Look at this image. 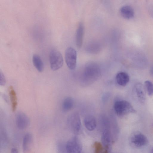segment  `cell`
<instances>
[{
    "instance_id": "obj_1",
    "label": "cell",
    "mask_w": 153,
    "mask_h": 153,
    "mask_svg": "<svg viewBox=\"0 0 153 153\" xmlns=\"http://www.w3.org/2000/svg\"><path fill=\"white\" fill-rule=\"evenodd\" d=\"M100 75V70L98 65L94 62H90L85 68L82 75V80L84 83L89 84L97 80Z\"/></svg>"
},
{
    "instance_id": "obj_2",
    "label": "cell",
    "mask_w": 153,
    "mask_h": 153,
    "mask_svg": "<svg viewBox=\"0 0 153 153\" xmlns=\"http://www.w3.org/2000/svg\"><path fill=\"white\" fill-rule=\"evenodd\" d=\"M114 107L117 115L120 117L136 112L131 104L126 100H121L115 102Z\"/></svg>"
},
{
    "instance_id": "obj_3",
    "label": "cell",
    "mask_w": 153,
    "mask_h": 153,
    "mask_svg": "<svg viewBox=\"0 0 153 153\" xmlns=\"http://www.w3.org/2000/svg\"><path fill=\"white\" fill-rule=\"evenodd\" d=\"M129 142L132 146L139 148L146 146L148 143V140L143 133L139 131H136L131 134Z\"/></svg>"
},
{
    "instance_id": "obj_4",
    "label": "cell",
    "mask_w": 153,
    "mask_h": 153,
    "mask_svg": "<svg viewBox=\"0 0 153 153\" xmlns=\"http://www.w3.org/2000/svg\"><path fill=\"white\" fill-rule=\"evenodd\" d=\"M49 61L51 69L53 71L60 68L63 63V59L61 54L56 49H53L51 51Z\"/></svg>"
},
{
    "instance_id": "obj_5",
    "label": "cell",
    "mask_w": 153,
    "mask_h": 153,
    "mask_svg": "<svg viewBox=\"0 0 153 153\" xmlns=\"http://www.w3.org/2000/svg\"><path fill=\"white\" fill-rule=\"evenodd\" d=\"M67 124L68 128L73 133L78 134L80 133L81 124L79 116L77 113H73L68 117Z\"/></svg>"
},
{
    "instance_id": "obj_6",
    "label": "cell",
    "mask_w": 153,
    "mask_h": 153,
    "mask_svg": "<svg viewBox=\"0 0 153 153\" xmlns=\"http://www.w3.org/2000/svg\"><path fill=\"white\" fill-rule=\"evenodd\" d=\"M82 149V143L76 137L70 139L65 145L66 153H81Z\"/></svg>"
},
{
    "instance_id": "obj_7",
    "label": "cell",
    "mask_w": 153,
    "mask_h": 153,
    "mask_svg": "<svg viewBox=\"0 0 153 153\" xmlns=\"http://www.w3.org/2000/svg\"><path fill=\"white\" fill-rule=\"evenodd\" d=\"M65 61L68 68L71 70L74 69L76 65L77 53L72 47H68L65 50Z\"/></svg>"
},
{
    "instance_id": "obj_8",
    "label": "cell",
    "mask_w": 153,
    "mask_h": 153,
    "mask_svg": "<svg viewBox=\"0 0 153 153\" xmlns=\"http://www.w3.org/2000/svg\"><path fill=\"white\" fill-rule=\"evenodd\" d=\"M30 120L28 116L22 112L18 113L16 116V123L17 127L20 130L27 128L30 124Z\"/></svg>"
},
{
    "instance_id": "obj_9",
    "label": "cell",
    "mask_w": 153,
    "mask_h": 153,
    "mask_svg": "<svg viewBox=\"0 0 153 153\" xmlns=\"http://www.w3.org/2000/svg\"><path fill=\"white\" fill-rule=\"evenodd\" d=\"M133 91L134 94L137 100L141 104H144L146 100V96L143 85L140 82L136 83L134 86Z\"/></svg>"
},
{
    "instance_id": "obj_10",
    "label": "cell",
    "mask_w": 153,
    "mask_h": 153,
    "mask_svg": "<svg viewBox=\"0 0 153 153\" xmlns=\"http://www.w3.org/2000/svg\"><path fill=\"white\" fill-rule=\"evenodd\" d=\"M33 143L32 134L30 133H26L23 137L22 143V150L24 153L27 152L31 149Z\"/></svg>"
},
{
    "instance_id": "obj_11",
    "label": "cell",
    "mask_w": 153,
    "mask_h": 153,
    "mask_svg": "<svg viewBox=\"0 0 153 153\" xmlns=\"http://www.w3.org/2000/svg\"><path fill=\"white\" fill-rule=\"evenodd\" d=\"M84 34V26L82 22H80L76 29V43L77 47L80 48L83 42Z\"/></svg>"
},
{
    "instance_id": "obj_12",
    "label": "cell",
    "mask_w": 153,
    "mask_h": 153,
    "mask_svg": "<svg viewBox=\"0 0 153 153\" xmlns=\"http://www.w3.org/2000/svg\"><path fill=\"white\" fill-rule=\"evenodd\" d=\"M121 16L125 19H130L134 16V11L131 6L126 5L121 7L120 10Z\"/></svg>"
},
{
    "instance_id": "obj_13",
    "label": "cell",
    "mask_w": 153,
    "mask_h": 153,
    "mask_svg": "<svg viewBox=\"0 0 153 153\" xmlns=\"http://www.w3.org/2000/svg\"><path fill=\"white\" fill-rule=\"evenodd\" d=\"M101 140L102 145L105 149H108L111 140L110 128L102 129Z\"/></svg>"
},
{
    "instance_id": "obj_14",
    "label": "cell",
    "mask_w": 153,
    "mask_h": 153,
    "mask_svg": "<svg viewBox=\"0 0 153 153\" xmlns=\"http://www.w3.org/2000/svg\"><path fill=\"white\" fill-rule=\"evenodd\" d=\"M85 126L87 129L92 131L95 129L97 123L95 118L91 115L86 116L84 120Z\"/></svg>"
},
{
    "instance_id": "obj_15",
    "label": "cell",
    "mask_w": 153,
    "mask_h": 153,
    "mask_svg": "<svg viewBox=\"0 0 153 153\" xmlns=\"http://www.w3.org/2000/svg\"><path fill=\"white\" fill-rule=\"evenodd\" d=\"M116 79L117 83L119 85L124 87L128 82L129 77L127 73L121 72L117 74Z\"/></svg>"
},
{
    "instance_id": "obj_16",
    "label": "cell",
    "mask_w": 153,
    "mask_h": 153,
    "mask_svg": "<svg viewBox=\"0 0 153 153\" xmlns=\"http://www.w3.org/2000/svg\"><path fill=\"white\" fill-rule=\"evenodd\" d=\"M9 90L12 110L13 111H15L16 109L18 104L16 94L12 86L9 87Z\"/></svg>"
},
{
    "instance_id": "obj_17",
    "label": "cell",
    "mask_w": 153,
    "mask_h": 153,
    "mask_svg": "<svg viewBox=\"0 0 153 153\" xmlns=\"http://www.w3.org/2000/svg\"><path fill=\"white\" fill-rule=\"evenodd\" d=\"M32 61L34 66L39 72H41L43 71L44 64L39 55L36 54H34L32 57Z\"/></svg>"
},
{
    "instance_id": "obj_18",
    "label": "cell",
    "mask_w": 153,
    "mask_h": 153,
    "mask_svg": "<svg viewBox=\"0 0 153 153\" xmlns=\"http://www.w3.org/2000/svg\"><path fill=\"white\" fill-rule=\"evenodd\" d=\"M74 105V101L72 98L70 97L65 98L63 100L62 108L65 112L70 110L73 108Z\"/></svg>"
},
{
    "instance_id": "obj_19",
    "label": "cell",
    "mask_w": 153,
    "mask_h": 153,
    "mask_svg": "<svg viewBox=\"0 0 153 153\" xmlns=\"http://www.w3.org/2000/svg\"><path fill=\"white\" fill-rule=\"evenodd\" d=\"M100 45L97 43H91L88 45L87 50L90 53H97L100 50Z\"/></svg>"
},
{
    "instance_id": "obj_20",
    "label": "cell",
    "mask_w": 153,
    "mask_h": 153,
    "mask_svg": "<svg viewBox=\"0 0 153 153\" xmlns=\"http://www.w3.org/2000/svg\"><path fill=\"white\" fill-rule=\"evenodd\" d=\"M145 87L148 94L150 96L153 95V84L149 80L146 81L144 83Z\"/></svg>"
},
{
    "instance_id": "obj_21",
    "label": "cell",
    "mask_w": 153,
    "mask_h": 153,
    "mask_svg": "<svg viewBox=\"0 0 153 153\" xmlns=\"http://www.w3.org/2000/svg\"><path fill=\"white\" fill-rule=\"evenodd\" d=\"M94 153H102L103 152V147L101 143L98 142H96L94 144Z\"/></svg>"
},
{
    "instance_id": "obj_22",
    "label": "cell",
    "mask_w": 153,
    "mask_h": 153,
    "mask_svg": "<svg viewBox=\"0 0 153 153\" xmlns=\"http://www.w3.org/2000/svg\"><path fill=\"white\" fill-rule=\"evenodd\" d=\"M0 84L1 85H4L6 82V80L5 77L3 73L0 71Z\"/></svg>"
},
{
    "instance_id": "obj_23",
    "label": "cell",
    "mask_w": 153,
    "mask_h": 153,
    "mask_svg": "<svg viewBox=\"0 0 153 153\" xmlns=\"http://www.w3.org/2000/svg\"><path fill=\"white\" fill-rule=\"evenodd\" d=\"M10 153H19L18 151L16 148H13L11 149Z\"/></svg>"
},
{
    "instance_id": "obj_24",
    "label": "cell",
    "mask_w": 153,
    "mask_h": 153,
    "mask_svg": "<svg viewBox=\"0 0 153 153\" xmlns=\"http://www.w3.org/2000/svg\"><path fill=\"white\" fill-rule=\"evenodd\" d=\"M149 74L151 76L153 77V65L150 68Z\"/></svg>"
},
{
    "instance_id": "obj_25",
    "label": "cell",
    "mask_w": 153,
    "mask_h": 153,
    "mask_svg": "<svg viewBox=\"0 0 153 153\" xmlns=\"http://www.w3.org/2000/svg\"><path fill=\"white\" fill-rule=\"evenodd\" d=\"M102 153H108V149H105L104 151H103Z\"/></svg>"
},
{
    "instance_id": "obj_26",
    "label": "cell",
    "mask_w": 153,
    "mask_h": 153,
    "mask_svg": "<svg viewBox=\"0 0 153 153\" xmlns=\"http://www.w3.org/2000/svg\"><path fill=\"white\" fill-rule=\"evenodd\" d=\"M149 153H153V147L150 149Z\"/></svg>"
}]
</instances>
